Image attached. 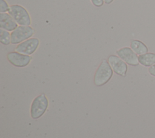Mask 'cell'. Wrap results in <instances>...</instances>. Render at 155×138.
I'll return each instance as SVG.
<instances>
[{
    "mask_svg": "<svg viewBox=\"0 0 155 138\" xmlns=\"http://www.w3.org/2000/svg\"><path fill=\"white\" fill-rule=\"evenodd\" d=\"M108 62L114 73L122 77L126 76L128 71V65L118 56H109L108 58Z\"/></svg>",
    "mask_w": 155,
    "mask_h": 138,
    "instance_id": "ba28073f",
    "label": "cell"
},
{
    "mask_svg": "<svg viewBox=\"0 0 155 138\" xmlns=\"http://www.w3.org/2000/svg\"><path fill=\"white\" fill-rule=\"evenodd\" d=\"M116 54L127 64L131 66H137L139 64L138 55L128 47H122L116 51Z\"/></svg>",
    "mask_w": 155,
    "mask_h": 138,
    "instance_id": "52a82bcc",
    "label": "cell"
},
{
    "mask_svg": "<svg viewBox=\"0 0 155 138\" xmlns=\"http://www.w3.org/2000/svg\"><path fill=\"white\" fill-rule=\"evenodd\" d=\"M91 2L93 5L97 7H102L104 3V0H91Z\"/></svg>",
    "mask_w": 155,
    "mask_h": 138,
    "instance_id": "5bb4252c",
    "label": "cell"
},
{
    "mask_svg": "<svg viewBox=\"0 0 155 138\" xmlns=\"http://www.w3.org/2000/svg\"><path fill=\"white\" fill-rule=\"evenodd\" d=\"M7 58L12 65L19 68L27 67L32 59V57L30 55L24 54L16 51L8 53L7 55Z\"/></svg>",
    "mask_w": 155,
    "mask_h": 138,
    "instance_id": "5b68a950",
    "label": "cell"
},
{
    "mask_svg": "<svg viewBox=\"0 0 155 138\" xmlns=\"http://www.w3.org/2000/svg\"><path fill=\"white\" fill-rule=\"evenodd\" d=\"M39 45V40L37 38H31L18 44L15 51L24 54L31 55L33 54Z\"/></svg>",
    "mask_w": 155,
    "mask_h": 138,
    "instance_id": "8992f818",
    "label": "cell"
},
{
    "mask_svg": "<svg viewBox=\"0 0 155 138\" xmlns=\"http://www.w3.org/2000/svg\"><path fill=\"white\" fill-rule=\"evenodd\" d=\"M48 106V100L45 94L36 96L32 101L30 107V116L33 119H38L45 113Z\"/></svg>",
    "mask_w": 155,
    "mask_h": 138,
    "instance_id": "7a4b0ae2",
    "label": "cell"
},
{
    "mask_svg": "<svg viewBox=\"0 0 155 138\" xmlns=\"http://www.w3.org/2000/svg\"><path fill=\"white\" fill-rule=\"evenodd\" d=\"M113 71L108 61L104 59L97 68L94 76V83L97 87L106 84L111 79Z\"/></svg>",
    "mask_w": 155,
    "mask_h": 138,
    "instance_id": "6da1fadb",
    "label": "cell"
},
{
    "mask_svg": "<svg viewBox=\"0 0 155 138\" xmlns=\"http://www.w3.org/2000/svg\"><path fill=\"white\" fill-rule=\"evenodd\" d=\"M18 24L8 13H0V28L8 31H13Z\"/></svg>",
    "mask_w": 155,
    "mask_h": 138,
    "instance_id": "9c48e42d",
    "label": "cell"
},
{
    "mask_svg": "<svg viewBox=\"0 0 155 138\" xmlns=\"http://www.w3.org/2000/svg\"><path fill=\"white\" fill-rule=\"evenodd\" d=\"M0 42L4 45L11 44V33L7 30L0 28Z\"/></svg>",
    "mask_w": 155,
    "mask_h": 138,
    "instance_id": "7c38bea8",
    "label": "cell"
},
{
    "mask_svg": "<svg viewBox=\"0 0 155 138\" xmlns=\"http://www.w3.org/2000/svg\"><path fill=\"white\" fill-rule=\"evenodd\" d=\"M130 48L138 56L148 52V47L141 41L134 39L131 41Z\"/></svg>",
    "mask_w": 155,
    "mask_h": 138,
    "instance_id": "30bf717a",
    "label": "cell"
},
{
    "mask_svg": "<svg viewBox=\"0 0 155 138\" xmlns=\"http://www.w3.org/2000/svg\"><path fill=\"white\" fill-rule=\"evenodd\" d=\"M104 3H105L106 4H111L114 0H104Z\"/></svg>",
    "mask_w": 155,
    "mask_h": 138,
    "instance_id": "2e32d148",
    "label": "cell"
},
{
    "mask_svg": "<svg viewBox=\"0 0 155 138\" xmlns=\"http://www.w3.org/2000/svg\"><path fill=\"white\" fill-rule=\"evenodd\" d=\"M148 72L151 76L155 77V64L154 65H153L152 66L148 67Z\"/></svg>",
    "mask_w": 155,
    "mask_h": 138,
    "instance_id": "9a60e30c",
    "label": "cell"
},
{
    "mask_svg": "<svg viewBox=\"0 0 155 138\" xmlns=\"http://www.w3.org/2000/svg\"><path fill=\"white\" fill-rule=\"evenodd\" d=\"M35 33V30L30 25H19L11 33V44H19L31 38Z\"/></svg>",
    "mask_w": 155,
    "mask_h": 138,
    "instance_id": "277c9868",
    "label": "cell"
},
{
    "mask_svg": "<svg viewBox=\"0 0 155 138\" xmlns=\"http://www.w3.org/2000/svg\"><path fill=\"white\" fill-rule=\"evenodd\" d=\"M10 6L5 0H0V12L7 13L8 11Z\"/></svg>",
    "mask_w": 155,
    "mask_h": 138,
    "instance_id": "4fadbf2b",
    "label": "cell"
},
{
    "mask_svg": "<svg viewBox=\"0 0 155 138\" xmlns=\"http://www.w3.org/2000/svg\"><path fill=\"white\" fill-rule=\"evenodd\" d=\"M138 60L139 64L145 67H150L155 64V53L148 52L147 53L139 55Z\"/></svg>",
    "mask_w": 155,
    "mask_h": 138,
    "instance_id": "8fae6325",
    "label": "cell"
},
{
    "mask_svg": "<svg viewBox=\"0 0 155 138\" xmlns=\"http://www.w3.org/2000/svg\"><path fill=\"white\" fill-rule=\"evenodd\" d=\"M8 13L19 25H30L31 24V18L28 11L20 5H10Z\"/></svg>",
    "mask_w": 155,
    "mask_h": 138,
    "instance_id": "3957f363",
    "label": "cell"
}]
</instances>
